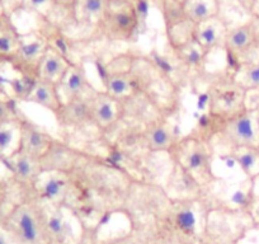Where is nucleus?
<instances>
[{
  "mask_svg": "<svg viewBox=\"0 0 259 244\" xmlns=\"http://www.w3.org/2000/svg\"><path fill=\"white\" fill-rule=\"evenodd\" d=\"M12 190H16L11 179L8 181H0V229L3 226L4 220L8 215L9 210L14 205L16 201H12Z\"/></svg>",
  "mask_w": 259,
  "mask_h": 244,
  "instance_id": "nucleus-35",
  "label": "nucleus"
},
{
  "mask_svg": "<svg viewBox=\"0 0 259 244\" xmlns=\"http://www.w3.org/2000/svg\"><path fill=\"white\" fill-rule=\"evenodd\" d=\"M3 163L11 172L9 179L18 190L19 195L36 192L37 186L44 176L39 158L16 148L4 159Z\"/></svg>",
  "mask_w": 259,
  "mask_h": 244,
  "instance_id": "nucleus-9",
  "label": "nucleus"
},
{
  "mask_svg": "<svg viewBox=\"0 0 259 244\" xmlns=\"http://www.w3.org/2000/svg\"><path fill=\"white\" fill-rule=\"evenodd\" d=\"M224 51L226 55L225 71L231 76L240 66L259 60V50L254 42L249 21L229 28Z\"/></svg>",
  "mask_w": 259,
  "mask_h": 244,
  "instance_id": "nucleus-8",
  "label": "nucleus"
},
{
  "mask_svg": "<svg viewBox=\"0 0 259 244\" xmlns=\"http://www.w3.org/2000/svg\"><path fill=\"white\" fill-rule=\"evenodd\" d=\"M249 17L254 16L256 13V9L259 7V0H234Z\"/></svg>",
  "mask_w": 259,
  "mask_h": 244,
  "instance_id": "nucleus-39",
  "label": "nucleus"
},
{
  "mask_svg": "<svg viewBox=\"0 0 259 244\" xmlns=\"http://www.w3.org/2000/svg\"><path fill=\"white\" fill-rule=\"evenodd\" d=\"M102 87L119 102L122 124L144 125L173 118L181 111L182 88L156 66L150 55L124 51L108 63L98 59Z\"/></svg>",
  "mask_w": 259,
  "mask_h": 244,
  "instance_id": "nucleus-1",
  "label": "nucleus"
},
{
  "mask_svg": "<svg viewBox=\"0 0 259 244\" xmlns=\"http://www.w3.org/2000/svg\"><path fill=\"white\" fill-rule=\"evenodd\" d=\"M22 9L37 14L62 32L78 28L75 18V0H23Z\"/></svg>",
  "mask_w": 259,
  "mask_h": 244,
  "instance_id": "nucleus-12",
  "label": "nucleus"
},
{
  "mask_svg": "<svg viewBox=\"0 0 259 244\" xmlns=\"http://www.w3.org/2000/svg\"><path fill=\"white\" fill-rule=\"evenodd\" d=\"M113 140L112 146L122 153L131 155L139 150H145V139H144V125L139 124H122L116 133L111 136Z\"/></svg>",
  "mask_w": 259,
  "mask_h": 244,
  "instance_id": "nucleus-24",
  "label": "nucleus"
},
{
  "mask_svg": "<svg viewBox=\"0 0 259 244\" xmlns=\"http://www.w3.org/2000/svg\"><path fill=\"white\" fill-rule=\"evenodd\" d=\"M246 108L259 112V89L246 92Z\"/></svg>",
  "mask_w": 259,
  "mask_h": 244,
  "instance_id": "nucleus-40",
  "label": "nucleus"
},
{
  "mask_svg": "<svg viewBox=\"0 0 259 244\" xmlns=\"http://www.w3.org/2000/svg\"><path fill=\"white\" fill-rule=\"evenodd\" d=\"M141 177L114 163L108 156L87 153L78 168L70 174L71 193L66 206L80 221L99 215L107 223L113 214H122L135 182Z\"/></svg>",
  "mask_w": 259,
  "mask_h": 244,
  "instance_id": "nucleus-2",
  "label": "nucleus"
},
{
  "mask_svg": "<svg viewBox=\"0 0 259 244\" xmlns=\"http://www.w3.org/2000/svg\"><path fill=\"white\" fill-rule=\"evenodd\" d=\"M248 21H249V23H250L255 46L258 47V50H259V14H254V16L249 17Z\"/></svg>",
  "mask_w": 259,
  "mask_h": 244,
  "instance_id": "nucleus-41",
  "label": "nucleus"
},
{
  "mask_svg": "<svg viewBox=\"0 0 259 244\" xmlns=\"http://www.w3.org/2000/svg\"><path fill=\"white\" fill-rule=\"evenodd\" d=\"M27 102L38 104V106L44 107L45 109L51 112L52 114H55L64 104V98H62L60 87L57 84L49 80H44V79H37L33 91H32Z\"/></svg>",
  "mask_w": 259,
  "mask_h": 244,
  "instance_id": "nucleus-25",
  "label": "nucleus"
},
{
  "mask_svg": "<svg viewBox=\"0 0 259 244\" xmlns=\"http://www.w3.org/2000/svg\"><path fill=\"white\" fill-rule=\"evenodd\" d=\"M178 138L173 131L170 118H159L144 126L145 149L151 154L164 153L168 155Z\"/></svg>",
  "mask_w": 259,
  "mask_h": 244,
  "instance_id": "nucleus-21",
  "label": "nucleus"
},
{
  "mask_svg": "<svg viewBox=\"0 0 259 244\" xmlns=\"http://www.w3.org/2000/svg\"><path fill=\"white\" fill-rule=\"evenodd\" d=\"M2 229L14 244H51L46 205L37 197L36 192L19 195Z\"/></svg>",
  "mask_w": 259,
  "mask_h": 244,
  "instance_id": "nucleus-3",
  "label": "nucleus"
},
{
  "mask_svg": "<svg viewBox=\"0 0 259 244\" xmlns=\"http://www.w3.org/2000/svg\"><path fill=\"white\" fill-rule=\"evenodd\" d=\"M37 197L46 205L66 206L71 193L70 176L59 173H44L38 186Z\"/></svg>",
  "mask_w": 259,
  "mask_h": 244,
  "instance_id": "nucleus-19",
  "label": "nucleus"
},
{
  "mask_svg": "<svg viewBox=\"0 0 259 244\" xmlns=\"http://www.w3.org/2000/svg\"><path fill=\"white\" fill-rule=\"evenodd\" d=\"M219 2H220V3H221V6H223V3H224V2H225V0H219Z\"/></svg>",
  "mask_w": 259,
  "mask_h": 244,
  "instance_id": "nucleus-44",
  "label": "nucleus"
},
{
  "mask_svg": "<svg viewBox=\"0 0 259 244\" xmlns=\"http://www.w3.org/2000/svg\"><path fill=\"white\" fill-rule=\"evenodd\" d=\"M141 34L138 14L131 0H108L92 38L133 44Z\"/></svg>",
  "mask_w": 259,
  "mask_h": 244,
  "instance_id": "nucleus-5",
  "label": "nucleus"
},
{
  "mask_svg": "<svg viewBox=\"0 0 259 244\" xmlns=\"http://www.w3.org/2000/svg\"><path fill=\"white\" fill-rule=\"evenodd\" d=\"M46 209L47 228L51 244H78L74 241L73 225L66 216L69 209L65 206L51 205H46Z\"/></svg>",
  "mask_w": 259,
  "mask_h": 244,
  "instance_id": "nucleus-22",
  "label": "nucleus"
},
{
  "mask_svg": "<svg viewBox=\"0 0 259 244\" xmlns=\"http://www.w3.org/2000/svg\"><path fill=\"white\" fill-rule=\"evenodd\" d=\"M16 133H18L17 124L0 128V161H3L14 150L12 146L16 139Z\"/></svg>",
  "mask_w": 259,
  "mask_h": 244,
  "instance_id": "nucleus-36",
  "label": "nucleus"
},
{
  "mask_svg": "<svg viewBox=\"0 0 259 244\" xmlns=\"http://www.w3.org/2000/svg\"><path fill=\"white\" fill-rule=\"evenodd\" d=\"M22 112L17 107V101L12 97L0 96V128L14 125Z\"/></svg>",
  "mask_w": 259,
  "mask_h": 244,
  "instance_id": "nucleus-33",
  "label": "nucleus"
},
{
  "mask_svg": "<svg viewBox=\"0 0 259 244\" xmlns=\"http://www.w3.org/2000/svg\"><path fill=\"white\" fill-rule=\"evenodd\" d=\"M88 151L75 148L61 139L54 138L46 153L39 158L44 173H59L70 176Z\"/></svg>",
  "mask_w": 259,
  "mask_h": 244,
  "instance_id": "nucleus-13",
  "label": "nucleus"
},
{
  "mask_svg": "<svg viewBox=\"0 0 259 244\" xmlns=\"http://www.w3.org/2000/svg\"><path fill=\"white\" fill-rule=\"evenodd\" d=\"M21 41V33L13 24L9 14H3L0 18V60L4 64L8 63V60L16 54Z\"/></svg>",
  "mask_w": 259,
  "mask_h": 244,
  "instance_id": "nucleus-28",
  "label": "nucleus"
},
{
  "mask_svg": "<svg viewBox=\"0 0 259 244\" xmlns=\"http://www.w3.org/2000/svg\"><path fill=\"white\" fill-rule=\"evenodd\" d=\"M229 158L236 161L249 181L259 177V148H239L226 153Z\"/></svg>",
  "mask_w": 259,
  "mask_h": 244,
  "instance_id": "nucleus-31",
  "label": "nucleus"
},
{
  "mask_svg": "<svg viewBox=\"0 0 259 244\" xmlns=\"http://www.w3.org/2000/svg\"><path fill=\"white\" fill-rule=\"evenodd\" d=\"M170 56L177 61L183 73L186 74L188 83L196 84L198 80H205L207 76V61L210 55L206 54L194 39L188 44L178 47V49L169 50Z\"/></svg>",
  "mask_w": 259,
  "mask_h": 244,
  "instance_id": "nucleus-15",
  "label": "nucleus"
},
{
  "mask_svg": "<svg viewBox=\"0 0 259 244\" xmlns=\"http://www.w3.org/2000/svg\"><path fill=\"white\" fill-rule=\"evenodd\" d=\"M233 78L246 92L259 89V60L240 66V69L234 74Z\"/></svg>",
  "mask_w": 259,
  "mask_h": 244,
  "instance_id": "nucleus-32",
  "label": "nucleus"
},
{
  "mask_svg": "<svg viewBox=\"0 0 259 244\" xmlns=\"http://www.w3.org/2000/svg\"><path fill=\"white\" fill-rule=\"evenodd\" d=\"M171 163L181 167L202 187L210 188L219 181L213 172V145L187 134L179 136L168 154Z\"/></svg>",
  "mask_w": 259,
  "mask_h": 244,
  "instance_id": "nucleus-4",
  "label": "nucleus"
},
{
  "mask_svg": "<svg viewBox=\"0 0 259 244\" xmlns=\"http://www.w3.org/2000/svg\"><path fill=\"white\" fill-rule=\"evenodd\" d=\"M131 2H133L136 14H138L141 33H145L146 28H148V18L149 14H150L151 0H131Z\"/></svg>",
  "mask_w": 259,
  "mask_h": 244,
  "instance_id": "nucleus-37",
  "label": "nucleus"
},
{
  "mask_svg": "<svg viewBox=\"0 0 259 244\" xmlns=\"http://www.w3.org/2000/svg\"><path fill=\"white\" fill-rule=\"evenodd\" d=\"M71 66H73L71 61L65 59L64 56H61L57 52H55L54 50L49 49L44 60H42L41 66H39L38 79L52 82V83L57 84L60 87V84L62 83V80L65 79L66 74L69 73Z\"/></svg>",
  "mask_w": 259,
  "mask_h": 244,
  "instance_id": "nucleus-27",
  "label": "nucleus"
},
{
  "mask_svg": "<svg viewBox=\"0 0 259 244\" xmlns=\"http://www.w3.org/2000/svg\"><path fill=\"white\" fill-rule=\"evenodd\" d=\"M239 240H240V239H234V240L229 241V243H226V244H239Z\"/></svg>",
  "mask_w": 259,
  "mask_h": 244,
  "instance_id": "nucleus-43",
  "label": "nucleus"
},
{
  "mask_svg": "<svg viewBox=\"0 0 259 244\" xmlns=\"http://www.w3.org/2000/svg\"><path fill=\"white\" fill-rule=\"evenodd\" d=\"M108 0H75V18L78 28L91 29L92 36L98 27Z\"/></svg>",
  "mask_w": 259,
  "mask_h": 244,
  "instance_id": "nucleus-26",
  "label": "nucleus"
},
{
  "mask_svg": "<svg viewBox=\"0 0 259 244\" xmlns=\"http://www.w3.org/2000/svg\"><path fill=\"white\" fill-rule=\"evenodd\" d=\"M207 108L206 111L221 118H230L246 108V91L229 73L207 74Z\"/></svg>",
  "mask_w": 259,
  "mask_h": 244,
  "instance_id": "nucleus-6",
  "label": "nucleus"
},
{
  "mask_svg": "<svg viewBox=\"0 0 259 244\" xmlns=\"http://www.w3.org/2000/svg\"><path fill=\"white\" fill-rule=\"evenodd\" d=\"M49 49L46 38L38 31H36L31 34V38L26 39L22 37L18 50L7 64H9L19 76L37 80L39 66Z\"/></svg>",
  "mask_w": 259,
  "mask_h": 244,
  "instance_id": "nucleus-10",
  "label": "nucleus"
},
{
  "mask_svg": "<svg viewBox=\"0 0 259 244\" xmlns=\"http://www.w3.org/2000/svg\"><path fill=\"white\" fill-rule=\"evenodd\" d=\"M165 191L173 200H205L208 191L177 164L171 163Z\"/></svg>",
  "mask_w": 259,
  "mask_h": 244,
  "instance_id": "nucleus-18",
  "label": "nucleus"
},
{
  "mask_svg": "<svg viewBox=\"0 0 259 244\" xmlns=\"http://www.w3.org/2000/svg\"><path fill=\"white\" fill-rule=\"evenodd\" d=\"M94 93L64 101L61 108L54 114L57 125L69 130H80L87 126H93L92 97Z\"/></svg>",
  "mask_w": 259,
  "mask_h": 244,
  "instance_id": "nucleus-16",
  "label": "nucleus"
},
{
  "mask_svg": "<svg viewBox=\"0 0 259 244\" xmlns=\"http://www.w3.org/2000/svg\"><path fill=\"white\" fill-rule=\"evenodd\" d=\"M178 2H181V3H183V2H184V0H178Z\"/></svg>",
  "mask_w": 259,
  "mask_h": 244,
  "instance_id": "nucleus-46",
  "label": "nucleus"
},
{
  "mask_svg": "<svg viewBox=\"0 0 259 244\" xmlns=\"http://www.w3.org/2000/svg\"><path fill=\"white\" fill-rule=\"evenodd\" d=\"M249 220H250L251 228L259 229V196L255 195L253 202H251L250 208L248 211Z\"/></svg>",
  "mask_w": 259,
  "mask_h": 244,
  "instance_id": "nucleus-38",
  "label": "nucleus"
},
{
  "mask_svg": "<svg viewBox=\"0 0 259 244\" xmlns=\"http://www.w3.org/2000/svg\"><path fill=\"white\" fill-rule=\"evenodd\" d=\"M201 244H210V243H206V241H202V243H201Z\"/></svg>",
  "mask_w": 259,
  "mask_h": 244,
  "instance_id": "nucleus-45",
  "label": "nucleus"
},
{
  "mask_svg": "<svg viewBox=\"0 0 259 244\" xmlns=\"http://www.w3.org/2000/svg\"><path fill=\"white\" fill-rule=\"evenodd\" d=\"M221 3L219 0H184L183 9L189 21L194 24L202 23L220 16Z\"/></svg>",
  "mask_w": 259,
  "mask_h": 244,
  "instance_id": "nucleus-29",
  "label": "nucleus"
},
{
  "mask_svg": "<svg viewBox=\"0 0 259 244\" xmlns=\"http://www.w3.org/2000/svg\"><path fill=\"white\" fill-rule=\"evenodd\" d=\"M92 119L104 138H111L122 125V108L117 99L101 89L92 97Z\"/></svg>",
  "mask_w": 259,
  "mask_h": 244,
  "instance_id": "nucleus-14",
  "label": "nucleus"
},
{
  "mask_svg": "<svg viewBox=\"0 0 259 244\" xmlns=\"http://www.w3.org/2000/svg\"><path fill=\"white\" fill-rule=\"evenodd\" d=\"M169 50L178 49L193 39L196 24L187 17L183 3L178 0H159Z\"/></svg>",
  "mask_w": 259,
  "mask_h": 244,
  "instance_id": "nucleus-11",
  "label": "nucleus"
},
{
  "mask_svg": "<svg viewBox=\"0 0 259 244\" xmlns=\"http://www.w3.org/2000/svg\"><path fill=\"white\" fill-rule=\"evenodd\" d=\"M96 91L97 89L92 86L87 75L84 61L73 64L69 73L60 84V92L64 101L81 96H89Z\"/></svg>",
  "mask_w": 259,
  "mask_h": 244,
  "instance_id": "nucleus-23",
  "label": "nucleus"
},
{
  "mask_svg": "<svg viewBox=\"0 0 259 244\" xmlns=\"http://www.w3.org/2000/svg\"><path fill=\"white\" fill-rule=\"evenodd\" d=\"M213 145L221 146L226 153L239 148H259V112L245 108L226 119Z\"/></svg>",
  "mask_w": 259,
  "mask_h": 244,
  "instance_id": "nucleus-7",
  "label": "nucleus"
},
{
  "mask_svg": "<svg viewBox=\"0 0 259 244\" xmlns=\"http://www.w3.org/2000/svg\"><path fill=\"white\" fill-rule=\"evenodd\" d=\"M225 118H221V117L205 111V113L201 114L200 118L197 119L196 126L189 131V134L198 138L200 140H203L213 145V141L218 138L219 134L221 133L224 125H225Z\"/></svg>",
  "mask_w": 259,
  "mask_h": 244,
  "instance_id": "nucleus-30",
  "label": "nucleus"
},
{
  "mask_svg": "<svg viewBox=\"0 0 259 244\" xmlns=\"http://www.w3.org/2000/svg\"><path fill=\"white\" fill-rule=\"evenodd\" d=\"M37 80H32V79L24 78V76H17V78L9 79L6 80V83L11 87L12 93L13 97L12 98L18 101H24L27 102L28 97L31 96L32 91H33V87L36 84Z\"/></svg>",
  "mask_w": 259,
  "mask_h": 244,
  "instance_id": "nucleus-34",
  "label": "nucleus"
},
{
  "mask_svg": "<svg viewBox=\"0 0 259 244\" xmlns=\"http://www.w3.org/2000/svg\"><path fill=\"white\" fill-rule=\"evenodd\" d=\"M17 129H18L17 148L37 158H41L46 153L50 144L54 140V136L36 125L23 113H21L19 118L17 119Z\"/></svg>",
  "mask_w": 259,
  "mask_h": 244,
  "instance_id": "nucleus-17",
  "label": "nucleus"
},
{
  "mask_svg": "<svg viewBox=\"0 0 259 244\" xmlns=\"http://www.w3.org/2000/svg\"><path fill=\"white\" fill-rule=\"evenodd\" d=\"M229 28L230 27L223 17H213L208 21L196 24L193 39L206 54L211 55L216 50H224Z\"/></svg>",
  "mask_w": 259,
  "mask_h": 244,
  "instance_id": "nucleus-20",
  "label": "nucleus"
},
{
  "mask_svg": "<svg viewBox=\"0 0 259 244\" xmlns=\"http://www.w3.org/2000/svg\"><path fill=\"white\" fill-rule=\"evenodd\" d=\"M0 244H14L12 241V239L9 238L8 234L3 230V229H0Z\"/></svg>",
  "mask_w": 259,
  "mask_h": 244,
  "instance_id": "nucleus-42",
  "label": "nucleus"
}]
</instances>
